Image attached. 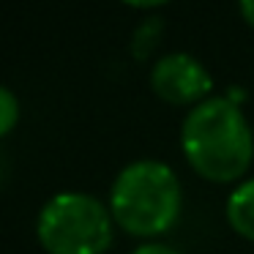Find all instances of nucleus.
<instances>
[{
    "instance_id": "nucleus-1",
    "label": "nucleus",
    "mask_w": 254,
    "mask_h": 254,
    "mask_svg": "<svg viewBox=\"0 0 254 254\" xmlns=\"http://www.w3.org/2000/svg\"><path fill=\"white\" fill-rule=\"evenodd\" d=\"M189 167L210 183H238L254 159V134L243 110L227 96L191 107L181 126Z\"/></svg>"
},
{
    "instance_id": "nucleus-2",
    "label": "nucleus",
    "mask_w": 254,
    "mask_h": 254,
    "mask_svg": "<svg viewBox=\"0 0 254 254\" xmlns=\"http://www.w3.org/2000/svg\"><path fill=\"white\" fill-rule=\"evenodd\" d=\"M107 205L115 227L123 232L134 238H159L181 219L183 189L170 164L137 159L118 172Z\"/></svg>"
},
{
    "instance_id": "nucleus-3",
    "label": "nucleus",
    "mask_w": 254,
    "mask_h": 254,
    "mask_svg": "<svg viewBox=\"0 0 254 254\" xmlns=\"http://www.w3.org/2000/svg\"><path fill=\"white\" fill-rule=\"evenodd\" d=\"M36 235L47 254H107L115 241L110 205L85 191L50 197L36 219Z\"/></svg>"
},
{
    "instance_id": "nucleus-4",
    "label": "nucleus",
    "mask_w": 254,
    "mask_h": 254,
    "mask_svg": "<svg viewBox=\"0 0 254 254\" xmlns=\"http://www.w3.org/2000/svg\"><path fill=\"white\" fill-rule=\"evenodd\" d=\"M150 88L161 101L172 107H197L205 99H210L213 77L194 55L172 52L153 63Z\"/></svg>"
},
{
    "instance_id": "nucleus-5",
    "label": "nucleus",
    "mask_w": 254,
    "mask_h": 254,
    "mask_svg": "<svg viewBox=\"0 0 254 254\" xmlns=\"http://www.w3.org/2000/svg\"><path fill=\"white\" fill-rule=\"evenodd\" d=\"M227 221L241 238L254 243V178L241 181L227 197Z\"/></svg>"
},
{
    "instance_id": "nucleus-6",
    "label": "nucleus",
    "mask_w": 254,
    "mask_h": 254,
    "mask_svg": "<svg viewBox=\"0 0 254 254\" xmlns=\"http://www.w3.org/2000/svg\"><path fill=\"white\" fill-rule=\"evenodd\" d=\"M17 123H19V99L14 96V90L0 85V137L11 134Z\"/></svg>"
},
{
    "instance_id": "nucleus-7",
    "label": "nucleus",
    "mask_w": 254,
    "mask_h": 254,
    "mask_svg": "<svg viewBox=\"0 0 254 254\" xmlns=\"http://www.w3.org/2000/svg\"><path fill=\"white\" fill-rule=\"evenodd\" d=\"M159 36H161V22L159 19H148V22H142L137 28V33H134V55L137 58L150 55V50L156 47Z\"/></svg>"
},
{
    "instance_id": "nucleus-8",
    "label": "nucleus",
    "mask_w": 254,
    "mask_h": 254,
    "mask_svg": "<svg viewBox=\"0 0 254 254\" xmlns=\"http://www.w3.org/2000/svg\"><path fill=\"white\" fill-rule=\"evenodd\" d=\"M131 254H181L178 249L167 246V243H159V241H148L142 243V246H137Z\"/></svg>"
},
{
    "instance_id": "nucleus-9",
    "label": "nucleus",
    "mask_w": 254,
    "mask_h": 254,
    "mask_svg": "<svg viewBox=\"0 0 254 254\" xmlns=\"http://www.w3.org/2000/svg\"><path fill=\"white\" fill-rule=\"evenodd\" d=\"M126 6H131V8H159V6H164V3H170V0H123Z\"/></svg>"
},
{
    "instance_id": "nucleus-10",
    "label": "nucleus",
    "mask_w": 254,
    "mask_h": 254,
    "mask_svg": "<svg viewBox=\"0 0 254 254\" xmlns=\"http://www.w3.org/2000/svg\"><path fill=\"white\" fill-rule=\"evenodd\" d=\"M238 8H241V17L254 28V0H238Z\"/></svg>"
},
{
    "instance_id": "nucleus-11",
    "label": "nucleus",
    "mask_w": 254,
    "mask_h": 254,
    "mask_svg": "<svg viewBox=\"0 0 254 254\" xmlns=\"http://www.w3.org/2000/svg\"><path fill=\"white\" fill-rule=\"evenodd\" d=\"M0 178H3V156H0Z\"/></svg>"
}]
</instances>
